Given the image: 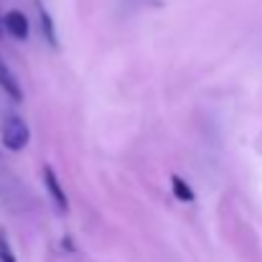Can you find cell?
Here are the masks:
<instances>
[{
    "mask_svg": "<svg viewBox=\"0 0 262 262\" xmlns=\"http://www.w3.org/2000/svg\"><path fill=\"white\" fill-rule=\"evenodd\" d=\"M28 140H31L28 125H26L18 115H8L5 122H3V145H5L8 150L18 153V150H23V148L28 145Z\"/></svg>",
    "mask_w": 262,
    "mask_h": 262,
    "instance_id": "cell-1",
    "label": "cell"
},
{
    "mask_svg": "<svg viewBox=\"0 0 262 262\" xmlns=\"http://www.w3.org/2000/svg\"><path fill=\"white\" fill-rule=\"evenodd\" d=\"M43 183H46V191L54 201V206L61 211V214H69V199H67V191L61 188L59 183V176L54 173L51 166H43Z\"/></svg>",
    "mask_w": 262,
    "mask_h": 262,
    "instance_id": "cell-2",
    "label": "cell"
},
{
    "mask_svg": "<svg viewBox=\"0 0 262 262\" xmlns=\"http://www.w3.org/2000/svg\"><path fill=\"white\" fill-rule=\"evenodd\" d=\"M3 23H5V31H8L13 38H18V41H26V38H28L31 26H28V18H26L20 10H8L5 18H3Z\"/></svg>",
    "mask_w": 262,
    "mask_h": 262,
    "instance_id": "cell-3",
    "label": "cell"
},
{
    "mask_svg": "<svg viewBox=\"0 0 262 262\" xmlns=\"http://www.w3.org/2000/svg\"><path fill=\"white\" fill-rule=\"evenodd\" d=\"M0 87H3L5 94H10L13 102H20V99H23V89H20L18 79H15V74L10 72V67H8L3 59H0Z\"/></svg>",
    "mask_w": 262,
    "mask_h": 262,
    "instance_id": "cell-4",
    "label": "cell"
},
{
    "mask_svg": "<svg viewBox=\"0 0 262 262\" xmlns=\"http://www.w3.org/2000/svg\"><path fill=\"white\" fill-rule=\"evenodd\" d=\"M36 8H38V23H41V33H43L46 43H49L51 49H59V36H56V26H54L51 13H49L41 3H36Z\"/></svg>",
    "mask_w": 262,
    "mask_h": 262,
    "instance_id": "cell-5",
    "label": "cell"
},
{
    "mask_svg": "<svg viewBox=\"0 0 262 262\" xmlns=\"http://www.w3.org/2000/svg\"><path fill=\"white\" fill-rule=\"evenodd\" d=\"M171 188H173V196L178 201H186V204H188V201L196 199V196H193V188H191L181 176H171Z\"/></svg>",
    "mask_w": 262,
    "mask_h": 262,
    "instance_id": "cell-6",
    "label": "cell"
},
{
    "mask_svg": "<svg viewBox=\"0 0 262 262\" xmlns=\"http://www.w3.org/2000/svg\"><path fill=\"white\" fill-rule=\"evenodd\" d=\"M0 262H18V260H15L13 247H10V242H8L5 229H0Z\"/></svg>",
    "mask_w": 262,
    "mask_h": 262,
    "instance_id": "cell-7",
    "label": "cell"
},
{
    "mask_svg": "<svg viewBox=\"0 0 262 262\" xmlns=\"http://www.w3.org/2000/svg\"><path fill=\"white\" fill-rule=\"evenodd\" d=\"M143 3H145V0H122V5H125L127 10H130V8H138V5H143Z\"/></svg>",
    "mask_w": 262,
    "mask_h": 262,
    "instance_id": "cell-8",
    "label": "cell"
},
{
    "mask_svg": "<svg viewBox=\"0 0 262 262\" xmlns=\"http://www.w3.org/2000/svg\"><path fill=\"white\" fill-rule=\"evenodd\" d=\"M3 28H5V23H3V18H0V36H3Z\"/></svg>",
    "mask_w": 262,
    "mask_h": 262,
    "instance_id": "cell-9",
    "label": "cell"
}]
</instances>
